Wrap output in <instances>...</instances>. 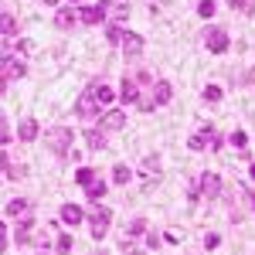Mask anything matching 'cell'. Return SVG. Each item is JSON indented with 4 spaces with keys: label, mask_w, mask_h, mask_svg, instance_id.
<instances>
[{
    "label": "cell",
    "mask_w": 255,
    "mask_h": 255,
    "mask_svg": "<svg viewBox=\"0 0 255 255\" xmlns=\"http://www.w3.org/2000/svg\"><path fill=\"white\" fill-rule=\"evenodd\" d=\"M129 177H133V174H129V167H126V163H119L116 170H113V180H116V184H129Z\"/></svg>",
    "instance_id": "83f0119b"
},
{
    "label": "cell",
    "mask_w": 255,
    "mask_h": 255,
    "mask_svg": "<svg viewBox=\"0 0 255 255\" xmlns=\"http://www.w3.org/2000/svg\"><path fill=\"white\" fill-rule=\"evenodd\" d=\"M218 99H221V89L218 85H208L204 89V102H218Z\"/></svg>",
    "instance_id": "836d02e7"
},
{
    "label": "cell",
    "mask_w": 255,
    "mask_h": 255,
    "mask_svg": "<svg viewBox=\"0 0 255 255\" xmlns=\"http://www.w3.org/2000/svg\"><path fill=\"white\" fill-rule=\"evenodd\" d=\"M31 48H34V44H31V41H17V55H27V51H31Z\"/></svg>",
    "instance_id": "8d00e7d4"
},
{
    "label": "cell",
    "mask_w": 255,
    "mask_h": 255,
    "mask_svg": "<svg viewBox=\"0 0 255 255\" xmlns=\"http://www.w3.org/2000/svg\"><path fill=\"white\" fill-rule=\"evenodd\" d=\"M228 143H232V146H235V150H245V143H249V136H245V133H242V129H235V133H232V136H228Z\"/></svg>",
    "instance_id": "f1b7e54d"
},
{
    "label": "cell",
    "mask_w": 255,
    "mask_h": 255,
    "mask_svg": "<svg viewBox=\"0 0 255 255\" xmlns=\"http://www.w3.org/2000/svg\"><path fill=\"white\" fill-rule=\"evenodd\" d=\"M143 174H146V187H150L153 177H160V160L157 157H146V160H143Z\"/></svg>",
    "instance_id": "d6986e66"
},
{
    "label": "cell",
    "mask_w": 255,
    "mask_h": 255,
    "mask_svg": "<svg viewBox=\"0 0 255 255\" xmlns=\"http://www.w3.org/2000/svg\"><path fill=\"white\" fill-rule=\"evenodd\" d=\"M218 245H221V235H218V232H208V235H204V249L211 252V249H218Z\"/></svg>",
    "instance_id": "d6a6232c"
},
{
    "label": "cell",
    "mask_w": 255,
    "mask_h": 255,
    "mask_svg": "<svg viewBox=\"0 0 255 255\" xmlns=\"http://www.w3.org/2000/svg\"><path fill=\"white\" fill-rule=\"evenodd\" d=\"M106 10H109V17H116V24H119V20L129 14V3H126V0H116V3H106Z\"/></svg>",
    "instance_id": "ffe728a7"
},
{
    "label": "cell",
    "mask_w": 255,
    "mask_h": 255,
    "mask_svg": "<svg viewBox=\"0 0 255 255\" xmlns=\"http://www.w3.org/2000/svg\"><path fill=\"white\" fill-rule=\"evenodd\" d=\"M85 194H89V201H99V197L106 194V180H102V177H96V180L85 187Z\"/></svg>",
    "instance_id": "cb8c5ba5"
},
{
    "label": "cell",
    "mask_w": 255,
    "mask_h": 255,
    "mask_svg": "<svg viewBox=\"0 0 255 255\" xmlns=\"http://www.w3.org/2000/svg\"><path fill=\"white\" fill-rule=\"evenodd\" d=\"M228 7H235V10H245V14H252V10H255V0H228Z\"/></svg>",
    "instance_id": "f546056e"
},
{
    "label": "cell",
    "mask_w": 255,
    "mask_h": 255,
    "mask_svg": "<svg viewBox=\"0 0 255 255\" xmlns=\"http://www.w3.org/2000/svg\"><path fill=\"white\" fill-rule=\"evenodd\" d=\"M85 143H89V150H102L106 146V133L102 129H89L85 133Z\"/></svg>",
    "instance_id": "603a6c76"
},
{
    "label": "cell",
    "mask_w": 255,
    "mask_h": 255,
    "mask_svg": "<svg viewBox=\"0 0 255 255\" xmlns=\"http://www.w3.org/2000/svg\"><path fill=\"white\" fill-rule=\"evenodd\" d=\"M153 99H157V106H167V102L174 99V85L163 82V79H157L153 82Z\"/></svg>",
    "instance_id": "5bb4252c"
},
{
    "label": "cell",
    "mask_w": 255,
    "mask_h": 255,
    "mask_svg": "<svg viewBox=\"0 0 255 255\" xmlns=\"http://www.w3.org/2000/svg\"><path fill=\"white\" fill-rule=\"evenodd\" d=\"M139 51H143V38L133 34V31H126V38H123V55H126V58H136Z\"/></svg>",
    "instance_id": "4fadbf2b"
},
{
    "label": "cell",
    "mask_w": 255,
    "mask_h": 255,
    "mask_svg": "<svg viewBox=\"0 0 255 255\" xmlns=\"http://www.w3.org/2000/svg\"><path fill=\"white\" fill-rule=\"evenodd\" d=\"M24 72H27V65H24L20 58H14L10 48H3V55H0V79H3V89H7L10 82L24 79Z\"/></svg>",
    "instance_id": "7a4b0ae2"
},
{
    "label": "cell",
    "mask_w": 255,
    "mask_h": 255,
    "mask_svg": "<svg viewBox=\"0 0 255 255\" xmlns=\"http://www.w3.org/2000/svg\"><path fill=\"white\" fill-rule=\"evenodd\" d=\"M72 143H75V133L68 126H51L48 129V150L55 157H68L72 153Z\"/></svg>",
    "instance_id": "6da1fadb"
},
{
    "label": "cell",
    "mask_w": 255,
    "mask_h": 255,
    "mask_svg": "<svg viewBox=\"0 0 255 255\" xmlns=\"http://www.w3.org/2000/svg\"><path fill=\"white\" fill-rule=\"evenodd\" d=\"M27 211H31V201H24V197L7 201V208H3V215H7V218H24Z\"/></svg>",
    "instance_id": "9a60e30c"
},
{
    "label": "cell",
    "mask_w": 255,
    "mask_h": 255,
    "mask_svg": "<svg viewBox=\"0 0 255 255\" xmlns=\"http://www.w3.org/2000/svg\"><path fill=\"white\" fill-rule=\"evenodd\" d=\"M160 242H163V238H160L157 232H150V235H146V249H157Z\"/></svg>",
    "instance_id": "d590c367"
},
{
    "label": "cell",
    "mask_w": 255,
    "mask_h": 255,
    "mask_svg": "<svg viewBox=\"0 0 255 255\" xmlns=\"http://www.w3.org/2000/svg\"><path fill=\"white\" fill-rule=\"evenodd\" d=\"M89 225H92V238L102 242V235H106V232H109V225H113V211H109V208H92Z\"/></svg>",
    "instance_id": "277c9868"
},
{
    "label": "cell",
    "mask_w": 255,
    "mask_h": 255,
    "mask_svg": "<svg viewBox=\"0 0 255 255\" xmlns=\"http://www.w3.org/2000/svg\"><path fill=\"white\" fill-rule=\"evenodd\" d=\"M31 228H34V218H31V211H27L24 218H17V232H14L17 245H27V242H31Z\"/></svg>",
    "instance_id": "7c38bea8"
},
{
    "label": "cell",
    "mask_w": 255,
    "mask_h": 255,
    "mask_svg": "<svg viewBox=\"0 0 255 255\" xmlns=\"http://www.w3.org/2000/svg\"><path fill=\"white\" fill-rule=\"evenodd\" d=\"M187 146H191V150H208V146H211V150H218V146H221V136H218L215 126H201L194 136L187 139Z\"/></svg>",
    "instance_id": "3957f363"
},
{
    "label": "cell",
    "mask_w": 255,
    "mask_h": 255,
    "mask_svg": "<svg viewBox=\"0 0 255 255\" xmlns=\"http://www.w3.org/2000/svg\"><path fill=\"white\" fill-rule=\"evenodd\" d=\"M75 109H79V116H82V119H92L99 109H102V102L96 99V92H92V89H85V92L79 96V102H75Z\"/></svg>",
    "instance_id": "52a82bcc"
},
{
    "label": "cell",
    "mask_w": 255,
    "mask_h": 255,
    "mask_svg": "<svg viewBox=\"0 0 255 255\" xmlns=\"http://www.w3.org/2000/svg\"><path fill=\"white\" fill-rule=\"evenodd\" d=\"M102 3H116V0H102Z\"/></svg>",
    "instance_id": "60d3db41"
},
{
    "label": "cell",
    "mask_w": 255,
    "mask_h": 255,
    "mask_svg": "<svg viewBox=\"0 0 255 255\" xmlns=\"http://www.w3.org/2000/svg\"><path fill=\"white\" fill-rule=\"evenodd\" d=\"M17 136L24 139V143L38 139V119H20V129H17Z\"/></svg>",
    "instance_id": "e0dca14e"
},
{
    "label": "cell",
    "mask_w": 255,
    "mask_h": 255,
    "mask_svg": "<svg viewBox=\"0 0 255 255\" xmlns=\"http://www.w3.org/2000/svg\"><path fill=\"white\" fill-rule=\"evenodd\" d=\"M204 44H208L211 55H225V51H228V31H225V27H208Z\"/></svg>",
    "instance_id": "8992f818"
},
{
    "label": "cell",
    "mask_w": 255,
    "mask_h": 255,
    "mask_svg": "<svg viewBox=\"0 0 255 255\" xmlns=\"http://www.w3.org/2000/svg\"><path fill=\"white\" fill-rule=\"evenodd\" d=\"M44 3H48V7H55V3H58V0H44Z\"/></svg>",
    "instance_id": "f35d334b"
},
{
    "label": "cell",
    "mask_w": 255,
    "mask_h": 255,
    "mask_svg": "<svg viewBox=\"0 0 255 255\" xmlns=\"http://www.w3.org/2000/svg\"><path fill=\"white\" fill-rule=\"evenodd\" d=\"M89 89H92V92H96V99H99V102H102V106H109V102H113V99H116V92H113V89H109V85H106V82H92V85H89Z\"/></svg>",
    "instance_id": "ac0fdd59"
},
{
    "label": "cell",
    "mask_w": 255,
    "mask_h": 255,
    "mask_svg": "<svg viewBox=\"0 0 255 255\" xmlns=\"http://www.w3.org/2000/svg\"><path fill=\"white\" fill-rule=\"evenodd\" d=\"M123 38H126V27H123V24H109V27H106V41H109V44H123Z\"/></svg>",
    "instance_id": "44dd1931"
},
{
    "label": "cell",
    "mask_w": 255,
    "mask_h": 255,
    "mask_svg": "<svg viewBox=\"0 0 255 255\" xmlns=\"http://www.w3.org/2000/svg\"><path fill=\"white\" fill-rule=\"evenodd\" d=\"M197 187H201V197H208V201H218V197H221V177L211 174V170H204V174L197 177Z\"/></svg>",
    "instance_id": "5b68a950"
},
{
    "label": "cell",
    "mask_w": 255,
    "mask_h": 255,
    "mask_svg": "<svg viewBox=\"0 0 255 255\" xmlns=\"http://www.w3.org/2000/svg\"><path fill=\"white\" fill-rule=\"evenodd\" d=\"M249 174H252V180H255V163H252V170H249Z\"/></svg>",
    "instance_id": "ab89813d"
},
{
    "label": "cell",
    "mask_w": 255,
    "mask_h": 255,
    "mask_svg": "<svg viewBox=\"0 0 255 255\" xmlns=\"http://www.w3.org/2000/svg\"><path fill=\"white\" fill-rule=\"evenodd\" d=\"M3 177H24V167H14V160L3 157Z\"/></svg>",
    "instance_id": "4316f807"
},
{
    "label": "cell",
    "mask_w": 255,
    "mask_h": 255,
    "mask_svg": "<svg viewBox=\"0 0 255 255\" xmlns=\"http://www.w3.org/2000/svg\"><path fill=\"white\" fill-rule=\"evenodd\" d=\"M123 126H126V113L123 109H109V113H102V119H99V129L102 133H116Z\"/></svg>",
    "instance_id": "ba28073f"
},
{
    "label": "cell",
    "mask_w": 255,
    "mask_h": 255,
    "mask_svg": "<svg viewBox=\"0 0 255 255\" xmlns=\"http://www.w3.org/2000/svg\"><path fill=\"white\" fill-rule=\"evenodd\" d=\"M197 14L201 17H215V0H201L197 3Z\"/></svg>",
    "instance_id": "4dcf8cb0"
},
{
    "label": "cell",
    "mask_w": 255,
    "mask_h": 255,
    "mask_svg": "<svg viewBox=\"0 0 255 255\" xmlns=\"http://www.w3.org/2000/svg\"><path fill=\"white\" fill-rule=\"evenodd\" d=\"M75 3H79V0H72V7H75Z\"/></svg>",
    "instance_id": "b9f144b4"
},
{
    "label": "cell",
    "mask_w": 255,
    "mask_h": 255,
    "mask_svg": "<svg viewBox=\"0 0 255 255\" xmlns=\"http://www.w3.org/2000/svg\"><path fill=\"white\" fill-rule=\"evenodd\" d=\"M0 34L3 38H14L17 34V20L10 17V14H0Z\"/></svg>",
    "instance_id": "7402d4cb"
},
{
    "label": "cell",
    "mask_w": 255,
    "mask_h": 255,
    "mask_svg": "<svg viewBox=\"0 0 255 255\" xmlns=\"http://www.w3.org/2000/svg\"><path fill=\"white\" fill-rule=\"evenodd\" d=\"M249 201H252V208H255V191H249Z\"/></svg>",
    "instance_id": "74e56055"
},
{
    "label": "cell",
    "mask_w": 255,
    "mask_h": 255,
    "mask_svg": "<svg viewBox=\"0 0 255 255\" xmlns=\"http://www.w3.org/2000/svg\"><path fill=\"white\" fill-rule=\"evenodd\" d=\"M139 89H143V85H139L136 75H133V79L126 75V79H123V85H119V99H123L126 106H136V102H139Z\"/></svg>",
    "instance_id": "9c48e42d"
},
{
    "label": "cell",
    "mask_w": 255,
    "mask_h": 255,
    "mask_svg": "<svg viewBox=\"0 0 255 255\" xmlns=\"http://www.w3.org/2000/svg\"><path fill=\"white\" fill-rule=\"evenodd\" d=\"M55 252H58V255H68V252H72V235H61L58 245H55Z\"/></svg>",
    "instance_id": "1f68e13d"
},
{
    "label": "cell",
    "mask_w": 255,
    "mask_h": 255,
    "mask_svg": "<svg viewBox=\"0 0 255 255\" xmlns=\"http://www.w3.org/2000/svg\"><path fill=\"white\" fill-rule=\"evenodd\" d=\"M75 20H79V10H75V7H61L58 14H55V27H61V31H68V27H72Z\"/></svg>",
    "instance_id": "2e32d148"
},
{
    "label": "cell",
    "mask_w": 255,
    "mask_h": 255,
    "mask_svg": "<svg viewBox=\"0 0 255 255\" xmlns=\"http://www.w3.org/2000/svg\"><path fill=\"white\" fill-rule=\"evenodd\" d=\"M58 218L68 225V228H79L82 221H85V211H82L79 204H61V211H58Z\"/></svg>",
    "instance_id": "30bf717a"
},
{
    "label": "cell",
    "mask_w": 255,
    "mask_h": 255,
    "mask_svg": "<svg viewBox=\"0 0 255 255\" xmlns=\"http://www.w3.org/2000/svg\"><path fill=\"white\" fill-rule=\"evenodd\" d=\"M106 14H109V10H106V3H96V7H82V10H79V20L92 27V24H102V20H106Z\"/></svg>",
    "instance_id": "8fae6325"
},
{
    "label": "cell",
    "mask_w": 255,
    "mask_h": 255,
    "mask_svg": "<svg viewBox=\"0 0 255 255\" xmlns=\"http://www.w3.org/2000/svg\"><path fill=\"white\" fill-rule=\"evenodd\" d=\"M99 177V170H92V167H82L79 174H75V180H79L82 187H89V184H92V180H96Z\"/></svg>",
    "instance_id": "d4e9b609"
},
{
    "label": "cell",
    "mask_w": 255,
    "mask_h": 255,
    "mask_svg": "<svg viewBox=\"0 0 255 255\" xmlns=\"http://www.w3.org/2000/svg\"><path fill=\"white\" fill-rule=\"evenodd\" d=\"M146 232V221L143 218H133L129 225H126V238H133V235H143Z\"/></svg>",
    "instance_id": "484cf974"
},
{
    "label": "cell",
    "mask_w": 255,
    "mask_h": 255,
    "mask_svg": "<svg viewBox=\"0 0 255 255\" xmlns=\"http://www.w3.org/2000/svg\"><path fill=\"white\" fill-rule=\"evenodd\" d=\"M0 143H3V146H7V143H10V126H7V119H3V123H0Z\"/></svg>",
    "instance_id": "e575fe53"
}]
</instances>
